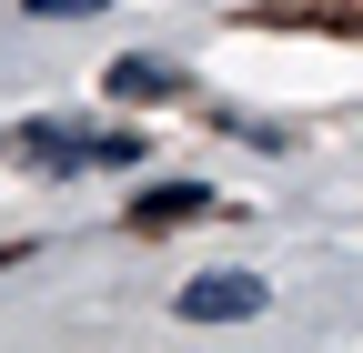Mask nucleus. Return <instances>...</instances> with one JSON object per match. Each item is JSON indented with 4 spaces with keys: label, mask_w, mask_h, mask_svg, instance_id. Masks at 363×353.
Instances as JSON below:
<instances>
[{
    "label": "nucleus",
    "mask_w": 363,
    "mask_h": 353,
    "mask_svg": "<svg viewBox=\"0 0 363 353\" xmlns=\"http://www.w3.org/2000/svg\"><path fill=\"white\" fill-rule=\"evenodd\" d=\"M162 91H182L172 61H111V101H162Z\"/></svg>",
    "instance_id": "nucleus-2"
},
{
    "label": "nucleus",
    "mask_w": 363,
    "mask_h": 353,
    "mask_svg": "<svg viewBox=\"0 0 363 353\" xmlns=\"http://www.w3.org/2000/svg\"><path fill=\"white\" fill-rule=\"evenodd\" d=\"M172 212H202V192H192V182H162V192L142 202V223H172Z\"/></svg>",
    "instance_id": "nucleus-3"
},
{
    "label": "nucleus",
    "mask_w": 363,
    "mask_h": 353,
    "mask_svg": "<svg viewBox=\"0 0 363 353\" xmlns=\"http://www.w3.org/2000/svg\"><path fill=\"white\" fill-rule=\"evenodd\" d=\"M262 303H272V283L242 273V262H222V273H192V283L172 293V313H182V323H252Z\"/></svg>",
    "instance_id": "nucleus-1"
},
{
    "label": "nucleus",
    "mask_w": 363,
    "mask_h": 353,
    "mask_svg": "<svg viewBox=\"0 0 363 353\" xmlns=\"http://www.w3.org/2000/svg\"><path fill=\"white\" fill-rule=\"evenodd\" d=\"M91 11H111V0H30V21H91Z\"/></svg>",
    "instance_id": "nucleus-4"
}]
</instances>
